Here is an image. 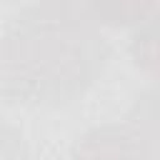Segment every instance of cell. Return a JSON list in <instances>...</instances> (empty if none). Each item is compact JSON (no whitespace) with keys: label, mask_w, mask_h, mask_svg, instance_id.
Masks as SVG:
<instances>
[{"label":"cell","mask_w":160,"mask_h":160,"mask_svg":"<svg viewBox=\"0 0 160 160\" xmlns=\"http://www.w3.org/2000/svg\"><path fill=\"white\" fill-rule=\"evenodd\" d=\"M155 100L145 95L122 120L100 122L85 130L70 160H158V120Z\"/></svg>","instance_id":"cell-2"},{"label":"cell","mask_w":160,"mask_h":160,"mask_svg":"<svg viewBox=\"0 0 160 160\" xmlns=\"http://www.w3.org/2000/svg\"><path fill=\"white\" fill-rule=\"evenodd\" d=\"M0 160H30L22 132L5 118H0Z\"/></svg>","instance_id":"cell-3"},{"label":"cell","mask_w":160,"mask_h":160,"mask_svg":"<svg viewBox=\"0 0 160 160\" xmlns=\"http://www.w3.org/2000/svg\"><path fill=\"white\" fill-rule=\"evenodd\" d=\"M110 42L85 2H32L0 35V92L18 105L60 108L105 72Z\"/></svg>","instance_id":"cell-1"}]
</instances>
